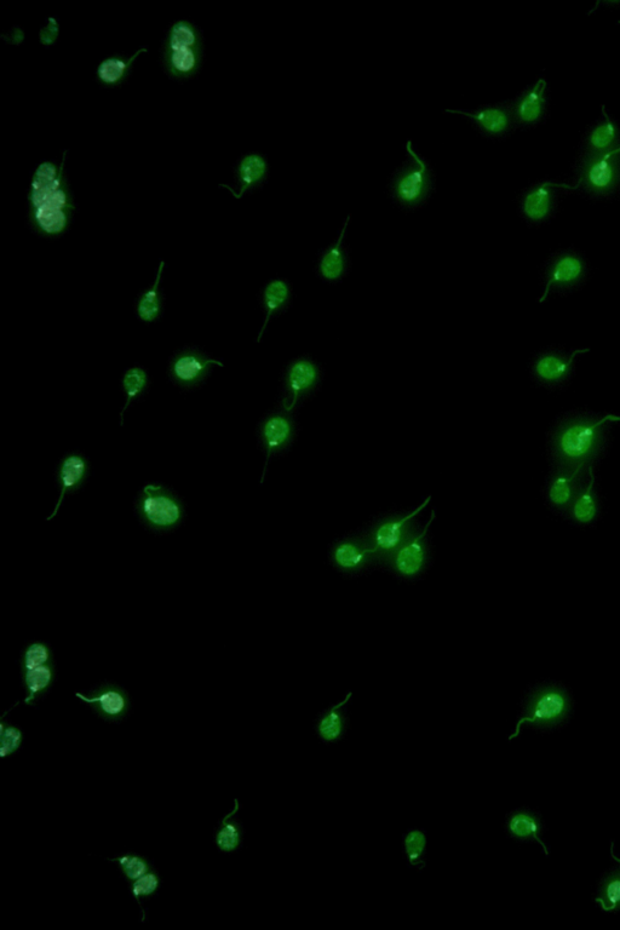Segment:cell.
I'll use <instances>...</instances> for the list:
<instances>
[{"label": "cell", "mask_w": 620, "mask_h": 930, "mask_svg": "<svg viewBox=\"0 0 620 930\" xmlns=\"http://www.w3.org/2000/svg\"><path fill=\"white\" fill-rule=\"evenodd\" d=\"M68 151L60 160H44L34 169L27 189V222L40 237L55 239L68 232L76 215L70 179Z\"/></svg>", "instance_id": "cell-1"}, {"label": "cell", "mask_w": 620, "mask_h": 930, "mask_svg": "<svg viewBox=\"0 0 620 930\" xmlns=\"http://www.w3.org/2000/svg\"><path fill=\"white\" fill-rule=\"evenodd\" d=\"M620 422V415H578L565 419L555 429L551 450L559 467L589 469L604 450L607 428Z\"/></svg>", "instance_id": "cell-2"}, {"label": "cell", "mask_w": 620, "mask_h": 930, "mask_svg": "<svg viewBox=\"0 0 620 930\" xmlns=\"http://www.w3.org/2000/svg\"><path fill=\"white\" fill-rule=\"evenodd\" d=\"M205 40L200 28L191 20L172 22L162 45V65L166 76L174 80L193 79L202 70Z\"/></svg>", "instance_id": "cell-3"}, {"label": "cell", "mask_w": 620, "mask_h": 930, "mask_svg": "<svg viewBox=\"0 0 620 930\" xmlns=\"http://www.w3.org/2000/svg\"><path fill=\"white\" fill-rule=\"evenodd\" d=\"M435 189L432 164L419 153L412 141L405 146V160L388 183L390 199L404 210H416L426 204Z\"/></svg>", "instance_id": "cell-4"}, {"label": "cell", "mask_w": 620, "mask_h": 930, "mask_svg": "<svg viewBox=\"0 0 620 930\" xmlns=\"http://www.w3.org/2000/svg\"><path fill=\"white\" fill-rule=\"evenodd\" d=\"M324 381V367L312 355L304 354L292 359L281 375L277 409L297 415L304 404L318 395Z\"/></svg>", "instance_id": "cell-5"}, {"label": "cell", "mask_w": 620, "mask_h": 930, "mask_svg": "<svg viewBox=\"0 0 620 930\" xmlns=\"http://www.w3.org/2000/svg\"><path fill=\"white\" fill-rule=\"evenodd\" d=\"M135 514L149 531L166 533L182 525L186 507L169 487L152 482L143 486L137 495Z\"/></svg>", "instance_id": "cell-6"}, {"label": "cell", "mask_w": 620, "mask_h": 930, "mask_svg": "<svg viewBox=\"0 0 620 930\" xmlns=\"http://www.w3.org/2000/svg\"><path fill=\"white\" fill-rule=\"evenodd\" d=\"M571 708V698L565 688L555 685L539 688L527 698L514 732L508 737L509 742L518 739L526 725L537 729L560 725L570 715Z\"/></svg>", "instance_id": "cell-7"}, {"label": "cell", "mask_w": 620, "mask_h": 930, "mask_svg": "<svg viewBox=\"0 0 620 930\" xmlns=\"http://www.w3.org/2000/svg\"><path fill=\"white\" fill-rule=\"evenodd\" d=\"M432 499V496H428L426 501L419 504L411 512L388 516V518L377 521L376 524L372 525L371 530L366 533L365 537L380 564H383L390 555L394 554L411 537L416 535L419 531L416 526V519L432 503Z\"/></svg>", "instance_id": "cell-8"}, {"label": "cell", "mask_w": 620, "mask_h": 930, "mask_svg": "<svg viewBox=\"0 0 620 930\" xmlns=\"http://www.w3.org/2000/svg\"><path fill=\"white\" fill-rule=\"evenodd\" d=\"M300 432L296 415H291L279 409L267 413L258 423L257 439L264 452V468L261 485L266 478L271 459L289 451L294 446Z\"/></svg>", "instance_id": "cell-9"}, {"label": "cell", "mask_w": 620, "mask_h": 930, "mask_svg": "<svg viewBox=\"0 0 620 930\" xmlns=\"http://www.w3.org/2000/svg\"><path fill=\"white\" fill-rule=\"evenodd\" d=\"M620 186V146L604 154H588L579 172L576 188L590 194H611Z\"/></svg>", "instance_id": "cell-10"}, {"label": "cell", "mask_w": 620, "mask_h": 930, "mask_svg": "<svg viewBox=\"0 0 620 930\" xmlns=\"http://www.w3.org/2000/svg\"><path fill=\"white\" fill-rule=\"evenodd\" d=\"M436 518L435 510L432 516L426 522L421 530L415 536L411 537L403 547H400L394 554L383 562L399 577L412 579L422 574L426 570L429 562V532Z\"/></svg>", "instance_id": "cell-11"}, {"label": "cell", "mask_w": 620, "mask_h": 930, "mask_svg": "<svg viewBox=\"0 0 620 930\" xmlns=\"http://www.w3.org/2000/svg\"><path fill=\"white\" fill-rule=\"evenodd\" d=\"M350 221H352V215L349 214L344 217L337 237L319 252L314 271L317 277L326 284L342 283L352 271V255H350L347 243Z\"/></svg>", "instance_id": "cell-12"}, {"label": "cell", "mask_w": 620, "mask_h": 930, "mask_svg": "<svg viewBox=\"0 0 620 930\" xmlns=\"http://www.w3.org/2000/svg\"><path fill=\"white\" fill-rule=\"evenodd\" d=\"M76 697L107 723L123 722L130 713L129 692L114 682H103L88 693L76 692Z\"/></svg>", "instance_id": "cell-13"}, {"label": "cell", "mask_w": 620, "mask_h": 930, "mask_svg": "<svg viewBox=\"0 0 620 930\" xmlns=\"http://www.w3.org/2000/svg\"><path fill=\"white\" fill-rule=\"evenodd\" d=\"M223 366V361L209 357L202 350L185 348L171 358L169 376L176 386L191 389L202 384L212 369Z\"/></svg>", "instance_id": "cell-14"}, {"label": "cell", "mask_w": 620, "mask_h": 930, "mask_svg": "<svg viewBox=\"0 0 620 930\" xmlns=\"http://www.w3.org/2000/svg\"><path fill=\"white\" fill-rule=\"evenodd\" d=\"M590 352V348H579L570 353L560 350H544L536 355L531 365L532 377L545 387H559L570 381L579 357Z\"/></svg>", "instance_id": "cell-15"}, {"label": "cell", "mask_w": 620, "mask_h": 930, "mask_svg": "<svg viewBox=\"0 0 620 930\" xmlns=\"http://www.w3.org/2000/svg\"><path fill=\"white\" fill-rule=\"evenodd\" d=\"M444 112L457 114L469 120L481 135L490 137V139H501L507 136L516 124L510 103H496V105H484L472 109L447 108Z\"/></svg>", "instance_id": "cell-16"}, {"label": "cell", "mask_w": 620, "mask_h": 930, "mask_svg": "<svg viewBox=\"0 0 620 930\" xmlns=\"http://www.w3.org/2000/svg\"><path fill=\"white\" fill-rule=\"evenodd\" d=\"M587 275V266L581 255L573 251L561 252L553 258L545 273L544 289L539 303L548 300L553 292L570 291L582 284Z\"/></svg>", "instance_id": "cell-17"}, {"label": "cell", "mask_w": 620, "mask_h": 930, "mask_svg": "<svg viewBox=\"0 0 620 930\" xmlns=\"http://www.w3.org/2000/svg\"><path fill=\"white\" fill-rule=\"evenodd\" d=\"M269 176V163L266 155L250 152L240 157L234 168V183L218 186L226 189L234 199L240 200L246 194L256 191L267 182Z\"/></svg>", "instance_id": "cell-18"}, {"label": "cell", "mask_w": 620, "mask_h": 930, "mask_svg": "<svg viewBox=\"0 0 620 930\" xmlns=\"http://www.w3.org/2000/svg\"><path fill=\"white\" fill-rule=\"evenodd\" d=\"M90 463L82 453L72 452L63 456L56 468V482L59 486V497L55 502L53 512L48 516L47 521H53L60 513L63 502L67 496L73 495L84 486L89 478Z\"/></svg>", "instance_id": "cell-19"}, {"label": "cell", "mask_w": 620, "mask_h": 930, "mask_svg": "<svg viewBox=\"0 0 620 930\" xmlns=\"http://www.w3.org/2000/svg\"><path fill=\"white\" fill-rule=\"evenodd\" d=\"M330 556L332 565L343 573H359L378 562L365 536L338 541L332 547Z\"/></svg>", "instance_id": "cell-20"}, {"label": "cell", "mask_w": 620, "mask_h": 930, "mask_svg": "<svg viewBox=\"0 0 620 930\" xmlns=\"http://www.w3.org/2000/svg\"><path fill=\"white\" fill-rule=\"evenodd\" d=\"M294 296V286L289 279L274 278L264 284L260 295L263 323L258 331L257 343L262 342L271 321L291 308Z\"/></svg>", "instance_id": "cell-21"}, {"label": "cell", "mask_w": 620, "mask_h": 930, "mask_svg": "<svg viewBox=\"0 0 620 930\" xmlns=\"http://www.w3.org/2000/svg\"><path fill=\"white\" fill-rule=\"evenodd\" d=\"M352 698L353 692H348L341 702L330 705L315 717L313 729L321 743L337 744L347 737L350 725L347 706Z\"/></svg>", "instance_id": "cell-22"}, {"label": "cell", "mask_w": 620, "mask_h": 930, "mask_svg": "<svg viewBox=\"0 0 620 930\" xmlns=\"http://www.w3.org/2000/svg\"><path fill=\"white\" fill-rule=\"evenodd\" d=\"M590 469V468H589ZM588 469V470H589ZM587 469L559 467L550 476L547 489L548 501L555 509L568 512L573 499L582 489Z\"/></svg>", "instance_id": "cell-23"}, {"label": "cell", "mask_w": 620, "mask_h": 930, "mask_svg": "<svg viewBox=\"0 0 620 930\" xmlns=\"http://www.w3.org/2000/svg\"><path fill=\"white\" fill-rule=\"evenodd\" d=\"M547 90V80L539 79L510 103L516 124L530 126L541 122L547 109Z\"/></svg>", "instance_id": "cell-24"}, {"label": "cell", "mask_w": 620, "mask_h": 930, "mask_svg": "<svg viewBox=\"0 0 620 930\" xmlns=\"http://www.w3.org/2000/svg\"><path fill=\"white\" fill-rule=\"evenodd\" d=\"M573 189L564 183L543 182L528 189L521 200V214L531 223H541L553 214L556 189Z\"/></svg>", "instance_id": "cell-25"}, {"label": "cell", "mask_w": 620, "mask_h": 930, "mask_svg": "<svg viewBox=\"0 0 620 930\" xmlns=\"http://www.w3.org/2000/svg\"><path fill=\"white\" fill-rule=\"evenodd\" d=\"M149 53L148 47H141L130 55L114 54L105 57L96 66L95 79L105 89H117L128 80L130 73L140 56Z\"/></svg>", "instance_id": "cell-26"}, {"label": "cell", "mask_w": 620, "mask_h": 930, "mask_svg": "<svg viewBox=\"0 0 620 930\" xmlns=\"http://www.w3.org/2000/svg\"><path fill=\"white\" fill-rule=\"evenodd\" d=\"M504 830L515 841L538 843L548 857L550 851L542 840V822L536 813L528 809H515L505 818Z\"/></svg>", "instance_id": "cell-27"}, {"label": "cell", "mask_w": 620, "mask_h": 930, "mask_svg": "<svg viewBox=\"0 0 620 930\" xmlns=\"http://www.w3.org/2000/svg\"><path fill=\"white\" fill-rule=\"evenodd\" d=\"M240 808L239 800L235 799L234 807L218 822L215 845L221 853H235L243 846L245 830L239 819Z\"/></svg>", "instance_id": "cell-28"}, {"label": "cell", "mask_w": 620, "mask_h": 930, "mask_svg": "<svg viewBox=\"0 0 620 930\" xmlns=\"http://www.w3.org/2000/svg\"><path fill=\"white\" fill-rule=\"evenodd\" d=\"M22 685L25 688L24 703L36 706L40 699L48 696L57 679L56 662L42 667L21 671Z\"/></svg>", "instance_id": "cell-29"}, {"label": "cell", "mask_w": 620, "mask_h": 930, "mask_svg": "<svg viewBox=\"0 0 620 930\" xmlns=\"http://www.w3.org/2000/svg\"><path fill=\"white\" fill-rule=\"evenodd\" d=\"M166 269L165 261H160L155 272L153 284L137 298L136 315L143 323H154L160 318L164 309V294L162 290L163 278Z\"/></svg>", "instance_id": "cell-30"}, {"label": "cell", "mask_w": 620, "mask_h": 930, "mask_svg": "<svg viewBox=\"0 0 620 930\" xmlns=\"http://www.w3.org/2000/svg\"><path fill=\"white\" fill-rule=\"evenodd\" d=\"M571 519L579 525H590L599 515V496L596 491V478L594 469L588 470V480L573 499L570 509H568Z\"/></svg>", "instance_id": "cell-31"}, {"label": "cell", "mask_w": 620, "mask_h": 930, "mask_svg": "<svg viewBox=\"0 0 620 930\" xmlns=\"http://www.w3.org/2000/svg\"><path fill=\"white\" fill-rule=\"evenodd\" d=\"M602 120L590 130L587 139L589 154H604L620 146V129L614 120L608 116L606 108L602 106Z\"/></svg>", "instance_id": "cell-32"}, {"label": "cell", "mask_w": 620, "mask_h": 930, "mask_svg": "<svg viewBox=\"0 0 620 930\" xmlns=\"http://www.w3.org/2000/svg\"><path fill=\"white\" fill-rule=\"evenodd\" d=\"M403 853L407 866L418 872L427 868L428 834L426 830L412 828L403 837Z\"/></svg>", "instance_id": "cell-33"}, {"label": "cell", "mask_w": 620, "mask_h": 930, "mask_svg": "<svg viewBox=\"0 0 620 930\" xmlns=\"http://www.w3.org/2000/svg\"><path fill=\"white\" fill-rule=\"evenodd\" d=\"M149 378L148 373L141 366L130 367L126 370L122 378V388L124 393V404L119 412L120 426L124 427L125 413L135 400L146 392Z\"/></svg>", "instance_id": "cell-34"}, {"label": "cell", "mask_w": 620, "mask_h": 930, "mask_svg": "<svg viewBox=\"0 0 620 930\" xmlns=\"http://www.w3.org/2000/svg\"><path fill=\"white\" fill-rule=\"evenodd\" d=\"M107 860L118 866L120 874H122L125 881L129 882V884L154 868L143 855L134 852L120 854L117 855V857L108 858Z\"/></svg>", "instance_id": "cell-35"}, {"label": "cell", "mask_w": 620, "mask_h": 930, "mask_svg": "<svg viewBox=\"0 0 620 930\" xmlns=\"http://www.w3.org/2000/svg\"><path fill=\"white\" fill-rule=\"evenodd\" d=\"M595 903L602 911L620 912V870H614L604 878Z\"/></svg>", "instance_id": "cell-36"}, {"label": "cell", "mask_w": 620, "mask_h": 930, "mask_svg": "<svg viewBox=\"0 0 620 930\" xmlns=\"http://www.w3.org/2000/svg\"><path fill=\"white\" fill-rule=\"evenodd\" d=\"M160 886H162V878H160L159 872L155 868L130 883L132 898L141 907L142 921L146 920L145 910H143L142 905L143 901L154 897L158 893Z\"/></svg>", "instance_id": "cell-37"}, {"label": "cell", "mask_w": 620, "mask_h": 930, "mask_svg": "<svg viewBox=\"0 0 620 930\" xmlns=\"http://www.w3.org/2000/svg\"><path fill=\"white\" fill-rule=\"evenodd\" d=\"M24 731L20 726L5 720V714L0 721V757L7 759L13 756L24 744Z\"/></svg>", "instance_id": "cell-38"}, {"label": "cell", "mask_w": 620, "mask_h": 930, "mask_svg": "<svg viewBox=\"0 0 620 930\" xmlns=\"http://www.w3.org/2000/svg\"><path fill=\"white\" fill-rule=\"evenodd\" d=\"M55 662L53 650L43 641H34L27 645L21 654V671L42 667V665Z\"/></svg>", "instance_id": "cell-39"}, {"label": "cell", "mask_w": 620, "mask_h": 930, "mask_svg": "<svg viewBox=\"0 0 620 930\" xmlns=\"http://www.w3.org/2000/svg\"><path fill=\"white\" fill-rule=\"evenodd\" d=\"M60 38V20L56 16H49L44 26L40 27L38 40L44 48H51Z\"/></svg>", "instance_id": "cell-40"}, {"label": "cell", "mask_w": 620, "mask_h": 930, "mask_svg": "<svg viewBox=\"0 0 620 930\" xmlns=\"http://www.w3.org/2000/svg\"><path fill=\"white\" fill-rule=\"evenodd\" d=\"M3 38V40L10 39L11 45H21L25 40V31L21 27H13L7 34H4Z\"/></svg>", "instance_id": "cell-41"}, {"label": "cell", "mask_w": 620, "mask_h": 930, "mask_svg": "<svg viewBox=\"0 0 620 930\" xmlns=\"http://www.w3.org/2000/svg\"><path fill=\"white\" fill-rule=\"evenodd\" d=\"M611 858L620 865V858L617 857L616 852H614V843L611 842Z\"/></svg>", "instance_id": "cell-42"}, {"label": "cell", "mask_w": 620, "mask_h": 930, "mask_svg": "<svg viewBox=\"0 0 620 930\" xmlns=\"http://www.w3.org/2000/svg\"><path fill=\"white\" fill-rule=\"evenodd\" d=\"M619 25H620V21H619Z\"/></svg>", "instance_id": "cell-43"}]
</instances>
